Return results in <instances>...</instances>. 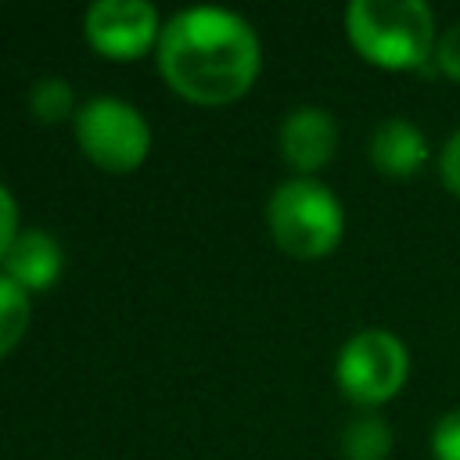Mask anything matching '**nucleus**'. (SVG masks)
Wrapping results in <instances>:
<instances>
[{"label": "nucleus", "instance_id": "nucleus-1", "mask_svg": "<svg viewBox=\"0 0 460 460\" xmlns=\"http://www.w3.org/2000/svg\"><path fill=\"white\" fill-rule=\"evenodd\" d=\"M158 68L176 93L223 104L252 86L259 72V36L226 7H183L158 32Z\"/></svg>", "mask_w": 460, "mask_h": 460}, {"label": "nucleus", "instance_id": "nucleus-2", "mask_svg": "<svg viewBox=\"0 0 460 460\" xmlns=\"http://www.w3.org/2000/svg\"><path fill=\"white\" fill-rule=\"evenodd\" d=\"M345 29L352 47L381 68H420L438 47L431 7L420 0H352Z\"/></svg>", "mask_w": 460, "mask_h": 460}, {"label": "nucleus", "instance_id": "nucleus-3", "mask_svg": "<svg viewBox=\"0 0 460 460\" xmlns=\"http://www.w3.org/2000/svg\"><path fill=\"white\" fill-rule=\"evenodd\" d=\"M266 219H270L273 241L288 255H295V259H320V255H327L338 244L341 226H345L338 198L323 183H316L309 176L284 180L270 194Z\"/></svg>", "mask_w": 460, "mask_h": 460}, {"label": "nucleus", "instance_id": "nucleus-4", "mask_svg": "<svg viewBox=\"0 0 460 460\" xmlns=\"http://www.w3.org/2000/svg\"><path fill=\"white\" fill-rule=\"evenodd\" d=\"M75 140L90 162L108 172H129L144 162L151 147V129L140 108L122 97L101 93L79 104L75 111Z\"/></svg>", "mask_w": 460, "mask_h": 460}, {"label": "nucleus", "instance_id": "nucleus-5", "mask_svg": "<svg viewBox=\"0 0 460 460\" xmlns=\"http://www.w3.org/2000/svg\"><path fill=\"white\" fill-rule=\"evenodd\" d=\"M410 370V356L402 349V341L388 331H359L352 334L334 363V377L338 388L359 402V406H377L385 399H392Z\"/></svg>", "mask_w": 460, "mask_h": 460}, {"label": "nucleus", "instance_id": "nucleus-6", "mask_svg": "<svg viewBox=\"0 0 460 460\" xmlns=\"http://www.w3.org/2000/svg\"><path fill=\"white\" fill-rule=\"evenodd\" d=\"M83 32L101 54L133 58L162 32V25L147 0H97L83 14Z\"/></svg>", "mask_w": 460, "mask_h": 460}, {"label": "nucleus", "instance_id": "nucleus-7", "mask_svg": "<svg viewBox=\"0 0 460 460\" xmlns=\"http://www.w3.org/2000/svg\"><path fill=\"white\" fill-rule=\"evenodd\" d=\"M277 144H280V155L298 172H316L320 165L331 162V155L338 147V126L327 108L298 104L280 119Z\"/></svg>", "mask_w": 460, "mask_h": 460}, {"label": "nucleus", "instance_id": "nucleus-8", "mask_svg": "<svg viewBox=\"0 0 460 460\" xmlns=\"http://www.w3.org/2000/svg\"><path fill=\"white\" fill-rule=\"evenodd\" d=\"M58 273H61V248H58V241L47 230H40V226L18 230V237L11 241L7 255H4V277H11L25 291H40Z\"/></svg>", "mask_w": 460, "mask_h": 460}, {"label": "nucleus", "instance_id": "nucleus-9", "mask_svg": "<svg viewBox=\"0 0 460 460\" xmlns=\"http://www.w3.org/2000/svg\"><path fill=\"white\" fill-rule=\"evenodd\" d=\"M424 158H428V140L406 119H385L370 137V162L381 176L406 180L424 165Z\"/></svg>", "mask_w": 460, "mask_h": 460}, {"label": "nucleus", "instance_id": "nucleus-10", "mask_svg": "<svg viewBox=\"0 0 460 460\" xmlns=\"http://www.w3.org/2000/svg\"><path fill=\"white\" fill-rule=\"evenodd\" d=\"M341 453H345V460H385L392 453L388 424L374 413L349 420L341 431Z\"/></svg>", "mask_w": 460, "mask_h": 460}, {"label": "nucleus", "instance_id": "nucleus-11", "mask_svg": "<svg viewBox=\"0 0 460 460\" xmlns=\"http://www.w3.org/2000/svg\"><path fill=\"white\" fill-rule=\"evenodd\" d=\"M29 108H32V115L40 119V122H58V119H65V115H72L75 119V93H72V86H68V79H61V75H43V79H36L32 83V90H29Z\"/></svg>", "mask_w": 460, "mask_h": 460}, {"label": "nucleus", "instance_id": "nucleus-12", "mask_svg": "<svg viewBox=\"0 0 460 460\" xmlns=\"http://www.w3.org/2000/svg\"><path fill=\"white\" fill-rule=\"evenodd\" d=\"M29 327V291L0 273V356L18 345Z\"/></svg>", "mask_w": 460, "mask_h": 460}, {"label": "nucleus", "instance_id": "nucleus-13", "mask_svg": "<svg viewBox=\"0 0 460 460\" xmlns=\"http://www.w3.org/2000/svg\"><path fill=\"white\" fill-rule=\"evenodd\" d=\"M431 453L435 460H460V410L446 413L431 431Z\"/></svg>", "mask_w": 460, "mask_h": 460}, {"label": "nucleus", "instance_id": "nucleus-14", "mask_svg": "<svg viewBox=\"0 0 460 460\" xmlns=\"http://www.w3.org/2000/svg\"><path fill=\"white\" fill-rule=\"evenodd\" d=\"M435 65H438L449 79L460 83V22L449 25L446 36L438 40V47H435Z\"/></svg>", "mask_w": 460, "mask_h": 460}, {"label": "nucleus", "instance_id": "nucleus-15", "mask_svg": "<svg viewBox=\"0 0 460 460\" xmlns=\"http://www.w3.org/2000/svg\"><path fill=\"white\" fill-rule=\"evenodd\" d=\"M14 237H18V205H14V194L0 183V262Z\"/></svg>", "mask_w": 460, "mask_h": 460}, {"label": "nucleus", "instance_id": "nucleus-16", "mask_svg": "<svg viewBox=\"0 0 460 460\" xmlns=\"http://www.w3.org/2000/svg\"><path fill=\"white\" fill-rule=\"evenodd\" d=\"M438 176L442 183L460 198V129L449 137V144L442 147V158H438Z\"/></svg>", "mask_w": 460, "mask_h": 460}]
</instances>
